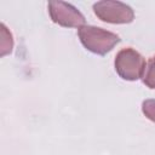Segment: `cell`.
Segmentation results:
<instances>
[{
  "mask_svg": "<svg viewBox=\"0 0 155 155\" xmlns=\"http://www.w3.org/2000/svg\"><path fill=\"white\" fill-rule=\"evenodd\" d=\"M78 35L86 50L99 56L107 54L120 42L119 35L94 25H84L79 28Z\"/></svg>",
  "mask_w": 155,
  "mask_h": 155,
  "instance_id": "cell-1",
  "label": "cell"
},
{
  "mask_svg": "<svg viewBox=\"0 0 155 155\" xmlns=\"http://www.w3.org/2000/svg\"><path fill=\"white\" fill-rule=\"evenodd\" d=\"M114 65L121 79L127 81H136L143 76L145 69V59L138 51L132 47H127L117 52Z\"/></svg>",
  "mask_w": 155,
  "mask_h": 155,
  "instance_id": "cell-2",
  "label": "cell"
},
{
  "mask_svg": "<svg viewBox=\"0 0 155 155\" xmlns=\"http://www.w3.org/2000/svg\"><path fill=\"white\" fill-rule=\"evenodd\" d=\"M93 12L101 21L111 24H127L134 18L133 10L121 1H97L93 4Z\"/></svg>",
  "mask_w": 155,
  "mask_h": 155,
  "instance_id": "cell-3",
  "label": "cell"
},
{
  "mask_svg": "<svg viewBox=\"0 0 155 155\" xmlns=\"http://www.w3.org/2000/svg\"><path fill=\"white\" fill-rule=\"evenodd\" d=\"M48 13L53 23L65 28H81L86 19L84 15L71 4L64 1H50Z\"/></svg>",
  "mask_w": 155,
  "mask_h": 155,
  "instance_id": "cell-4",
  "label": "cell"
},
{
  "mask_svg": "<svg viewBox=\"0 0 155 155\" xmlns=\"http://www.w3.org/2000/svg\"><path fill=\"white\" fill-rule=\"evenodd\" d=\"M142 79L145 86L153 90L155 88V56H153L145 64V69H144Z\"/></svg>",
  "mask_w": 155,
  "mask_h": 155,
  "instance_id": "cell-5",
  "label": "cell"
},
{
  "mask_svg": "<svg viewBox=\"0 0 155 155\" xmlns=\"http://www.w3.org/2000/svg\"><path fill=\"white\" fill-rule=\"evenodd\" d=\"M142 111L149 120L155 122V99H145L142 103Z\"/></svg>",
  "mask_w": 155,
  "mask_h": 155,
  "instance_id": "cell-6",
  "label": "cell"
}]
</instances>
